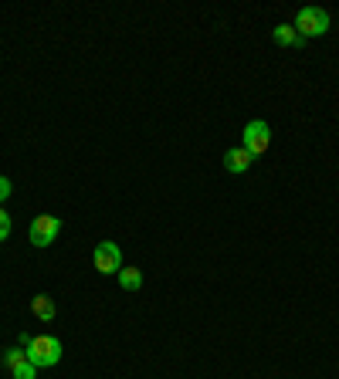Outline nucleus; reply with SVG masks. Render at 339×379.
<instances>
[{
    "label": "nucleus",
    "instance_id": "1",
    "mask_svg": "<svg viewBox=\"0 0 339 379\" xmlns=\"http://www.w3.org/2000/svg\"><path fill=\"white\" fill-rule=\"evenodd\" d=\"M28 363H34L38 369H51L61 363V338L55 336H34L28 349Z\"/></svg>",
    "mask_w": 339,
    "mask_h": 379
},
{
    "label": "nucleus",
    "instance_id": "2",
    "mask_svg": "<svg viewBox=\"0 0 339 379\" xmlns=\"http://www.w3.org/2000/svg\"><path fill=\"white\" fill-rule=\"evenodd\" d=\"M296 34L306 41V38H323L325 31H329V14H325L323 7H302L296 14Z\"/></svg>",
    "mask_w": 339,
    "mask_h": 379
},
{
    "label": "nucleus",
    "instance_id": "3",
    "mask_svg": "<svg viewBox=\"0 0 339 379\" xmlns=\"http://www.w3.org/2000/svg\"><path fill=\"white\" fill-rule=\"evenodd\" d=\"M241 136H244V149L251 153V159H258V156H265L271 149V129H268V122H261V119H251Z\"/></svg>",
    "mask_w": 339,
    "mask_h": 379
},
{
    "label": "nucleus",
    "instance_id": "4",
    "mask_svg": "<svg viewBox=\"0 0 339 379\" xmlns=\"http://www.w3.org/2000/svg\"><path fill=\"white\" fill-rule=\"evenodd\" d=\"M92 265L99 274H119L122 271V251L115 247L113 240H99L95 251H92Z\"/></svg>",
    "mask_w": 339,
    "mask_h": 379
},
{
    "label": "nucleus",
    "instance_id": "5",
    "mask_svg": "<svg viewBox=\"0 0 339 379\" xmlns=\"http://www.w3.org/2000/svg\"><path fill=\"white\" fill-rule=\"evenodd\" d=\"M58 234H61V220L51 217V213H41V217L31 220V244L34 247H51Z\"/></svg>",
    "mask_w": 339,
    "mask_h": 379
},
{
    "label": "nucleus",
    "instance_id": "6",
    "mask_svg": "<svg viewBox=\"0 0 339 379\" xmlns=\"http://www.w3.org/2000/svg\"><path fill=\"white\" fill-rule=\"evenodd\" d=\"M251 153L244 149V146H238V149H227L224 153V169L227 173H248L251 169Z\"/></svg>",
    "mask_w": 339,
    "mask_h": 379
},
{
    "label": "nucleus",
    "instance_id": "7",
    "mask_svg": "<svg viewBox=\"0 0 339 379\" xmlns=\"http://www.w3.org/2000/svg\"><path fill=\"white\" fill-rule=\"evenodd\" d=\"M271 38H275V44H282V48H302V38L296 34V28L292 24H278V28L271 31Z\"/></svg>",
    "mask_w": 339,
    "mask_h": 379
},
{
    "label": "nucleus",
    "instance_id": "8",
    "mask_svg": "<svg viewBox=\"0 0 339 379\" xmlns=\"http://www.w3.org/2000/svg\"><path fill=\"white\" fill-rule=\"evenodd\" d=\"M31 311H34L41 322H51V319H55V301L48 295H34L31 298Z\"/></svg>",
    "mask_w": 339,
    "mask_h": 379
},
{
    "label": "nucleus",
    "instance_id": "9",
    "mask_svg": "<svg viewBox=\"0 0 339 379\" xmlns=\"http://www.w3.org/2000/svg\"><path fill=\"white\" fill-rule=\"evenodd\" d=\"M115 278H119V284H122L126 292H140L142 288V271L140 267H122Z\"/></svg>",
    "mask_w": 339,
    "mask_h": 379
},
{
    "label": "nucleus",
    "instance_id": "10",
    "mask_svg": "<svg viewBox=\"0 0 339 379\" xmlns=\"http://www.w3.org/2000/svg\"><path fill=\"white\" fill-rule=\"evenodd\" d=\"M11 376L14 379H38V365L24 359V363H17L14 369H11Z\"/></svg>",
    "mask_w": 339,
    "mask_h": 379
},
{
    "label": "nucleus",
    "instance_id": "11",
    "mask_svg": "<svg viewBox=\"0 0 339 379\" xmlns=\"http://www.w3.org/2000/svg\"><path fill=\"white\" fill-rule=\"evenodd\" d=\"M24 359H28V352L24 349H7L4 352V365H7V369H14V365L24 363Z\"/></svg>",
    "mask_w": 339,
    "mask_h": 379
},
{
    "label": "nucleus",
    "instance_id": "12",
    "mask_svg": "<svg viewBox=\"0 0 339 379\" xmlns=\"http://www.w3.org/2000/svg\"><path fill=\"white\" fill-rule=\"evenodd\" d=\"M11 227H14V224H11V217H7V210H0V240H7V237H11Z\"/></svg>",
    "mask_w": 339,
    "mask_h": 379
},
{
    "label": "nucleus",
    "instance_id": "13",
    "mask_svg": "<svg viewBox=\"0 0 339 379\" xmlns=\"http://www.w3.org/2000/svg\"><path fill=\"white\" fill-rule=\"evenodd\" d=\"M11 193H14V183L7 180V176H0V203H4V200L11 197Z\"/></svg>",
    "mask_w": 339,
    "mask_h": 379
}]
</instances>
